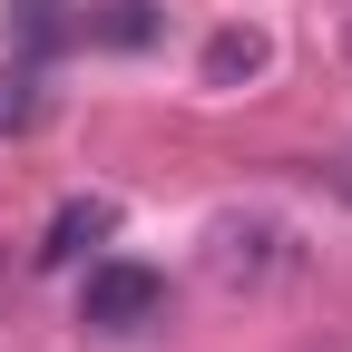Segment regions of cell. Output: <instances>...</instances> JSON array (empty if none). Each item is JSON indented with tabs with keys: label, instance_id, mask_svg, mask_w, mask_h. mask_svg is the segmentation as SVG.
I'll use <instances>...</instances> for the list:
<instances>
[{
	"label": "cell",
	"instance_id": "cell-4",
	"mask_svg": "<svg viewBox=\"0 0 352 352\" xmlns=\"http://www.w3.org/2000/svg\"><path fill=\"white\" fill-rule=\"evenodd\" d=\"M264 59H274V39H264L254 20L215 30V39H206V88H245V78H264Z\"/></svg>",
	"mask_w": 352,
	"mask_h": 352
},
{
	"label": "cell",
	"instance_id": "cell-1",
	"mask_svg": "<svg viewBox=\"0 0 352 352\" xmlns=\"http://www.w3.org/2000/svg\"><path fill=\"white\" fill-rule=\"evenodd\" d=\"M284 264H294V235L274 226V215H215V226H206V274L226 284V294L274 284Z\"/></svg>",
	"mask_w": 352,
	"mask_h": 352
},
{
	"label": "cell",
	"instance_id": "cell-8",
	"mask_svg": "<svg viewBox=\"0 0 352 352\" xmlns=\"http://www.w3.org/2000/svg\"><path fill=\"white\" fill-rule=\"evenodd\" d=\"M342 59H352V10H342Z\"/></svg>",
	"mask_w": 352,
	"mask_h": 352
},
{
	"label": "cell",
	"instance_id": "cell-5",
	"mask_svg": "<svg viewBox=\"0 0 352 352\" xmlns=\"http://www.w3.org/2000/svg\"><path fill=\"white\" fill-rule=\"evenodd\" d=\"M88 39H98V50H147L157 39V0H98V10H88Z\"/></svg>",
	"mask_w": 352,
	"mask_h": 352
},
{
	"label": "cell",
	"instance_id": "cell-6",
	"mask_svg": "<svg viewBox=\"0 0 352 352\" xmlns=\"http://www.w3.org/2000/svg\"><path fill=\"white\" fill-rule=\"evenodd\" d=\"M30 118H39V69L20 59V69H0V138H20Z\"/></svg>",
	"mask_w": 352,
	"mask_h": 352
},
{
	"label": "cell",
	"instance_id": "cell-2",
	"mask_svg": "<svg viewBox=\"0 0 352 352\" xmlns=\"http://www.w3.org/2000/svg\"><path fill=\"white\" fill-rule=\"evenodd\" d=\"M78 323L88 333H147V323H166V274L157 264H88Z\"/></svg>",
	"mask_w": 352,
	"mask_h": 352
},
{
	"label": "cell",
	"instance_id": "cell-7",
	"mask_svg": "<svg viewBox=\"0 0 352 352\" xmlns=\"http://www.w3.org/2000/svg\"><path fill=\"white\" fill-rule=\"evenodd\" d=\"M20 39H30V59H50L69 39V10H59V0H20Z\"/></svg>",
	"mask_w": 352,
	"mask_h": 352
},
{
	"label": "cell",
	"instance_id": "cell-3",
	"mask_svg": "<svg viewBox=\"0 0 352 352\" xmlns=\"http://www.w3.org/2000/svg\"><path fill=\"white\" fill-rule=\"evenodd\" d=\"M118 235V196H69L50 226H39V274H69V264H88V245Z\"/></svg>",
	"mask_w": 352,
	"mask_h": 352
}]
</instances>
